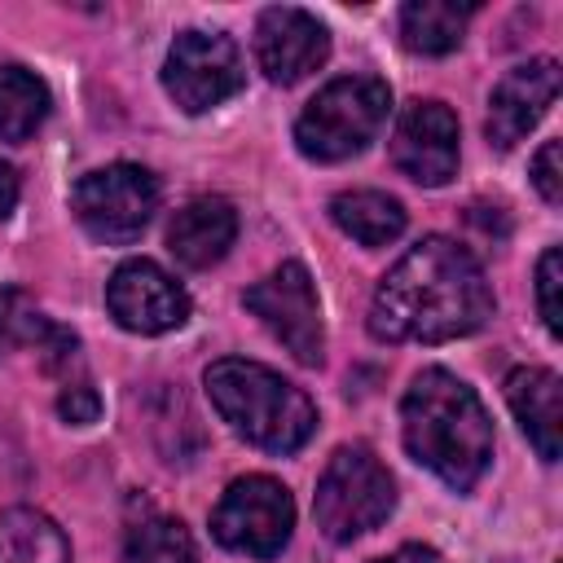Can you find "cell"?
I'll return each mask as SVG.
<instances>
[{
	"mask_svg": "<svg viewBox=\"0 0 563 563\" xmlns=\"http://www.w3.org/2000/svg\"><path fill=\"white\" fill-rule=\"evenodd\" d=\"M391 110V88L374 75H343L330 79L299 114L295 123V145L312 163H343L361 154L378 128L387 123Z\"/></svg>",
	"mask_w": 563,
	"mask_h": 563,
	"instance_id": "cell-4",
	"label": "cell"
},
{
	"mask_svg": "<svg viewBox=\"0 0 563 563\" xmlns=\"http://www.w3.org/2000/svg\"><path fill=\"white\" fill-rule=\"evenodd\" d=\"M400 431L413 462L466 493L493 457V422L479 396L449 369H422L400 400Z\"/></svg>",
	"mask_w": 563,
	"mask_h": 563,
	"instance_id": "cell-2",
	"label": "cell"
},
{
	"mask_svg": "<svg viewBox=\"0 0 563 563\" xmlns=\"http://www.w3.org/2000/svg\"><path fill=\"white\" fill-rule=\"evenodd\" d=\"M559 286H563V255H559V246H550V251L541 255V264H537V312H541V321H545L550 334L563 330Z\"/></svg>",
	"mask_w": 563,
	"mask_h": 563,
	"instance_id": "cell-22",
	"label": "cell"
},
{
	"mask_svg": "<svg viewBox=\"0 0 563 563\" xmlns=\"http://www.w3.org/2000/svg\"><path fill=\"white\" fill-rule=\"evenodd\" d=\"M330 220L361 246H387L405 233V207L383 189H347L330 198Z\"/></svg>",
	"mask_w": 563,
	"mask_h": 563,
	"instance_id": "cell-17",
	"label": "cell"
},
{
	"mask_svg": "<svg viewBox=\"0 0 563 563\" xmlns=\"http://www.w3.org/2000/svg\"><path fill=\"white\" fill-rule=\"evenodd\" d=\"M374 563H444V554H435L431 545H400L396 554L374 559Z\"/></svg>",
	"mask_w": 563,
	"mask_h": 563,
	"instance_id": "cell-25",
	"label": "cell"
},
{
	"mask_svg": "<svg viewBox=\"0 0 563 563\" xmlns=\"http://www.w3.org/2000/svg\"><path fill=\"white\" fill-rule=\"evenodd\" d=\"M123 563H198V550L180 519H145L128 532Z\"/></svg>",
	"mask_w": 563,
	"mask_h": 563,
	"instance_id": "cell-21",
	"label": "cell"
},
{
	"mask_svg": "<svg viewBox=\"0 0 563 563\" xmlns=\"http://www.w3.org/2000/svg\"><path fill=\"white\" fill-rule=\"evenodd\" d=\"M330 57V31L290 4H273L255 22V62L273 84H299Z\"/></svg>",
	"mask_w": 563,
	"mask_h": 563,
	"instance_id": "cell-12",
	"label": "cell"
},
{
	"mask_svg": "<svg viewBox=\"0 0 563 563\" xmlns=\"http://www.w3.org/2000/svg\"><path fill=\"white\" fill-rule=\"evenodd\" d=\"M13 207H18V172L0 158V220H4Z\"/></svg>",
	"mask_w": 563,
	"mask_h": 563,
	"instance_id": "cell-26",
	"label": "cell"
},
{
	"mask_svg": "<svg viewBox=\"0 0 563 563\" xmlns=\"http://www.w3.org/2000/svg\"><path fill=\"white\" fill-rule=\"evenodd\" d=\"M216 413L264 453H295L317 431L312 400L277 369L242 356H220L202 374Z\"/></svg>",
	"mask_w": 563,
	"mask_h": 563,
	"instance_id": "cell-3",
	"label": "cell"
},
{
	"mask_svg": "<svg viewBox=\"0 0 563 563\" xmlns=\"http://www.w3.org/2000/svg\"><path fill=\"white\" fill-rule=\"evenodd\" d=\"M70 207L97 242L123 246V242H136L150 216L158 211V180L136 163H110L88 172L75 185Z\"/></svg>",
	"mask_w": 563,
	"mask_h": 563,
	"instance_id": "cell-6",
	"label": "cell"
},
{
	"mask_svg": "<svg viewBox=\"0 0 563 563\" xmlns=\"http://www.w3.org/2000/svg\"><path fill=\"white\" fill-rule=\"evenodd\" d=\"M48 88L26 66H0V141H26L48 119Z\"/></svg>",
	"mask_w": 563,
	"mask_h": 563,
	"instance_id": "cell-20",
	"label": "cell"
},
{
	"mask_svg": "<svg viewBox=\"0 0 563 563\" xmlns=\"http://www.w3.org/2000/svg\"><path fill=\"white\" fill-rule=\"evenodd\" d=\"M391 506H396V484L365 444H343L325 462L317 497H312L317 528L330 541H356L374 532L391 515Z\"/></svg>",
	"mask_w": 563,
	"mask_h": 563,
	"instance_id": "cell-5",
	"label": "cell"
},
{
	"mask_svg": "<svg viewBox=\"0 0 563 563\" xmlns=\"http://www.w3.org/2000/svg\"><path fill=\"white\" fill-rule=\"evenodd\" d=\"M57 413H62L66 422H75V427H88V422H97V413H101V396L92 391V383L75 378V383L62 387V396H57Z\"/></svg>",
	"mask_w": 563,
	"mask_h": 563,
	"instance_id": "cell-24",
	"label": "cell"
},
{
	"mask_svg": "<svg viewBox=\"0 0 563 563\" xmlns=\"http://www.w3.org/2000/svg\"><path fill=\"white\" fill-rule=\"evenodd\" d=\"M506 400L510 413L519 418L523 435L545 462H559L563 453V387L559 374L545 365H523L506 378Z\"/></svg>",
	"mask_w": 563,
	"mask_h": 563,
	"instance_id": "cell-14",
	"label": "cell"
},
{
	"mask_svg": "<svg viewBox=\"0 0 563 563\" xmlns=\"http://www.w3.org/2000/svg\"><path fill=\"white\" fill-rule=\"evenodd\" d=\"M238 238V211L224 198H194L167 224V251L185 268H211L229 255Z\"/></svg>",
	"mask_w": 563,
	"mask_h": 563,
	"instance_id": "cell-15",
	"label": "cell"
},
{
	"mask_svg": "<svg viewBox=\"0 0 563 563\" xmlns=\"http://www.w3.org/2000/svg\"><path fill=\"white\" fill-rule=\"evenodd\" d=\"M471 13H475V4H457V0H409L400 9V40H405V48L427 53V57L453 53L462 44Z\"/></svg>",
	"mask_w": 563,
	"mask_h": 563,
	"instance_id": "cell-19",
	"label": "cell"
},
{
	"mask_svg": "<svg viewBox=\"0 0 563 563\" xmlns=\"http://www.w3.org/2000/svg\"><path fill=\"white\" fill-rule=\"evenodd\" d=\"M493 317V290L479 260L453 238L409 246L374 290L369 330L383 343H449Z\"/></svg>",
	"mask_w": 563,
	"mask_h": 563,
	"instance_id": "cell-1",
	"label": "cell"
},
{
	"mask_svg": "<svg viewBox=\"0 0 563 563\" xmlns=\"http://www.w3.org/2000/svg\"><path fill=\"white\" fill-rule=\"evenodd\" d=\"M0 563H70V541L48 515L13 506L0 515Z\"/></svg>",
	"mask_w": 563,
	"mask_h": 563,
	"instance_id": "cell-18",
	"label": "cell"
},
{
	"mask_svg": "<svg viewBox=\"0 0 563 563\" xmlns=\"http://www.w3.org/2000/svg\"><path fill=\"white\" fill-rule=\"evenodd\" d=\"M295 528V501L273 475H242L224 488L220 506L211 510V532L220 545L255 559L282 554Z\"/></svg>",
	"mask_w": 563,
	"mask_h": 563,
	"instance_id": "cell-7",
	"label": "cell"
},
{
	"mask_svg": "<svg viewBox=\"0 0 563 563\" xmlns=\"http://www.w3.org/2000/svg\"><path fill=\"white\" fill-rule=\"evenodd\" d=\"M246 308L260 317V325L299 361V365H321L325 356V334H321V303L312 290V277L299 260L277 264L264 282H255L246 295Z\"/></svg>",
	"mask_w": 563,
	"mask_h": 563,
	"instance_id": "cell-9",
	"label": "cell"
},
{
	"mask_svg": "<svg viewBox=\"0 0 563 563\" xmlns=\"http://www.w3.org/2000/svg\"><path fill=\"white\" fill-rule=\"evenodd\" d=\"M242 53L220 31H180L163 62V88L185 114H202L242 88Z\"/></svg>",
	"mask_w": 563,
	"mask_h": 563,
	"instance_id": "cell-8",
	"label": "cell"
},
{
	"mask_svg": "<svg viewBox=\"0 0 563 563\" xmlns=\"http://www.w3.org/2000/svg\"><path fill=\"white\" fill-rule=\"evenodd\" d=\"M106 308L132 334H167V330L185 325L189 295L154 260H128L106 282Z\"/></svg>",
	"mask_w": 563,
	"mask_h": 563,
	"instance_id": "cell-10",
	"label": "cell"
},
{
	"mask_svg": "<svg viewBox=\"0 0 563 563\" xmlns=\"http://www.w3.org/2000/svg\"><path fill=\"white\" fill-rule=\"evenodd\" d=\"M391 163L413 185H449L457 172V114L444 101H409L391 132Z\"/></svg>",
	"mask_w": 563,
	"mask_h": 563,
	"instance_id": "cell-11",
	"label": "cell"
},
{
	"mask_svg": "<svg viewBox=\"0 0 563 563\" xmlns=\"http://www.w3.org/2000/svg\"><path fill=\"white\" fill-rule=\"evenodd\" d=\"M563 145L559 141H545L541 150H537V158H532V185H537V194L550 202V207H559L563 202Z\"/></svg>",
	"mask_w": 563,
	"mask_h": 563,
	"instance_id": "cell-23",
	"label": "cell"
},
{
	"mask_svg": "<svg viewBox=\"0 0 563 563\" xmlns=\"http://www.w3.org/2000/svg\"><path fill=\"white\" fill-rule=\"evenodd\" d=\"M0 339L4 343H35V352H44L48 369H70L79 365V339L62 325H53L22 290L0 286Z\"/></svg>",
	"mask_w": 563,
	"mask_h": 563,
	"instance_id": "cell-16",
	"label": "cell"
},
{
	"mask_svg": "<svg viewBox=\"0 0 563 563\" xmlns=\"http://www.w3.org/2000/svg\"><path fill=\"white\" fill-rule=\"evenodd\" d=\"M554 97H559V66L550 57H532V62L515 66L488 97V123H484L488 145H497V150L519 145L545 119Z\"/></svg>",
	"mask_w": 563,
	"mask_h": 563,
	"instance_id": "cell-13",
	"label": "cell"
}]
</instances>
